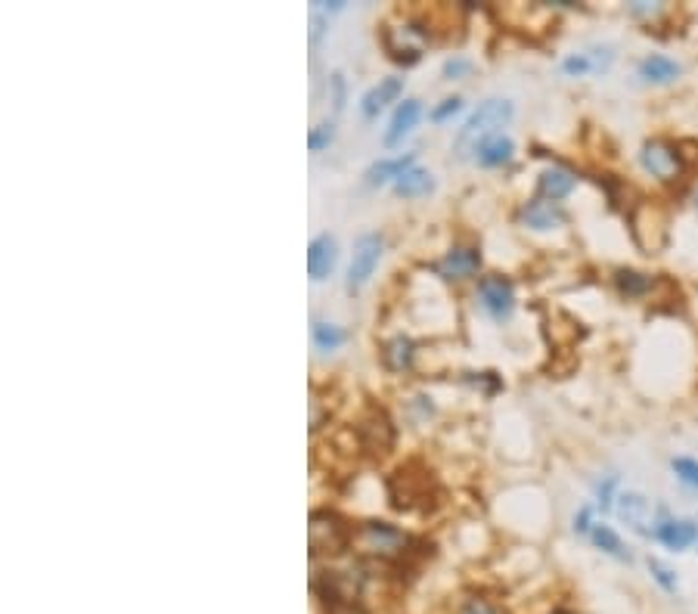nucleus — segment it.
<instances>
[{"mask_svg":"<svg viewBox=\"0 0 698 614\" xmlns=\"http://www.w3.org/2000/svg\"><path fill=\"white\" fill-rule=\"evenodd\" d=\"M692 202H695V208H698V190H695V199H692Z\"/></svg>","mask_w":698,"mask_h":614,"instance_id":"nucleus-35","label":"nucleus"},{"mask_svg":"<svg viewBox=\"0 0 698 614\" xmlns=\"http://www.w3.org/2000/svg\"><path fill=\"white\" fill-rule=\"evenodd\" d=\"M426 41H429V28L419 25V22H407V25L385 28L382 32V44H385L388 56L401 66H416Z\"/></svg>","mask_w":698,"mask_h":614,"instance_id":"nucleus-6","label":"nucleus"},{"mask_svg":"<svg viewBox=\"0 0 698 614\" xmlns=\"http://www.w3.org/2000/svg\"><path fill=\"white\" fill-rule=\"evenodd\" d=\"M649 571H652V580L658 583V587L664 590V593H677L680 590V583H677V574L667 568L664 562H658V559H649Z\"/></svg>","mask_w":698,"mask_h":614,"instance_id":"nucleus-27","label":"nucleus"},{"mask_svg":"<svg viewBox=\"0 0 698 614\" xmlns=\"http://www.w3.org/2000/svg\"><path fill=\"white\" fill-rule=\"evenodd\" d=\"M404 94V78H398V75H391V78H382L379 84H373L367 94H363V100H360V112H363V118H376L388 103H394Z\"/></svg>","mask_w":698,"mask_h":614,"instance_id":"nucleus-16","label":"nucleus"},{"mask_svg":"<svg viewBox=\"0 0 698 614\" xmlns=\"http://www.w3.org/2000/svg\"><path fill=\"white\" fill-rule=\"evenodd\" d=\"M435 190V180H432V174L429 171H422V168H410V171H404L398 180H394V193L398 196H404V199H416V196H429Z\"/></svg>","mask_w":698,"mask_h":614,"instance_id":"nucleus-23","label":"nucleus"},{"mask_svg":"<svg viewBox=\"0 0 698 614\" xmlns=\"http://www.w3.org/2000/svg\"><path fill=\"white\" fill-rule=\"evenodd\" d=\"M515 156V143L506 134H491L488 140H481L475 149V162L484 168H500L506 162H512Z\"/></svg>","mask_w":698,"mask_h":614,"instance_id":"nucleus-20","label":"nucleus"},{"mask_svg":"<svg viewBox=\"0 0 698 614\" xmlns=\"http://www.w3.org/2000/svg\"><path fill=\"white\" fill-rule=\"evenodd\" d=\"M680 63L671 56H661V53H649L640 59V66H636V75H640L646 84H671L680 78Z\"/></svg>","mask_w":698,"mask_h":614,"instance_id":"nucleus-18","label":"nucleus"},{"mask_svg":"<svg viewBox=\"0 0 698 614\" xmlns=\"http://www.w3.org/2000/svg\"><path fill=\"white\" fill-rule=\"evenodd\" d=\"M481 270V252L478 249H469V245H457V249H450L438 264H435V273L444 276V280H469V276H475Z\"/></svg>","mask_w":698,"mask_h":614,"instance_id":"nucleus-12","label":"nucleus"},{"mask_svg":"<svg viewBox=\"0 0 698 614\" xmlns=\"http://www.w3.org/2000/svg\"><path fill=\"white\" fill-rule=\"evenodd\" d=\"M354 435H357L360 450H367V453H373V456H385V453L391 450V444H394L391 419H388L382 410H376V407L357 422V432H354Z\"/></svg>","mask_w":698,"mask_h":614,"instance_id":"nucleus-8","label":"nucleus"},{"mask_svg":"<svg viewBox=\"0 0 698 614\" xmlns=\"http://www.w3.org/2000/svg\"><path fill=\"white\" fill-rule=\"evenodd\" d=\"M574 187H578V177H574L568 168L562 165H553V168H546L537 180V193L540 199H550V202H559L565 196L574 193Z\"/></svg>","mask_w":698,"mask_h":614,"instance_id":"nucleus-17","label":"nucleus"},{"mask_svg":"<svg viewBox=\"0 0 698 614\" xmlns=\"http://www.w3.org/2000/svg\"><path fill=\"white\" fill-rule=\"evenodd\" d=\"M354 546L363 556H373L379 562H394V559H404L410 552V537L401 528L388 525V521H363L354 531Z\"/></svg>","mask_w":698,"mask_h":614,"instance_id":"nucleus-2","label":"nucleus"},{"mask_svg":"<svg viewBox=\"0 0 698 614\" xmlns=\"http://www.w3.org/2000/svg\"><path fill=\"white\" fill-rule=\"evenodd\" d=\"M391 484H404V490H391V500L398 509H413L416 503L429 500V472H413L410 466L391 475Z\"/></svg>","mask_w":698,"mask_h":614,"instance_id":"nucleus-11","label":"nucleus"},{"mask_svg":"<svg viewBox=\"0 0 698 614\" xmlns=\"http://www.w3.org/2000/svg\"><path fill=\"white\" fill-rule=\"evenodd\" d=\"M615 286L624 298H643L646 292H652V276L636 273V270H618Z\"/></svg>","mask_w":698,"mask_h":614,"instance_id":"nucleus-25","label":"nucleus"},{"mask_svg":"<svg viewBox=\"0 0 698 614\" xmlns=\"http://www.w3.org/2000/svg\"><path fill=\"white\" fill-rule=\"evenodd\" d=\"M590 540H593V546H596V549H602V552H605V556L621 559V562H627V559H630V552L624 549L621 537H618L609 525H593Z\"/></svg>","mask_w":698,"mask_h":614,"instance_id":"nucleus-24","label":"nucleus"},{"mask_svg":"<svg viewBox=\"0 0 698 614\" xmlns=\"http://www.w3.org/2000/svg\"><path fill=\"white\" fill-rule=\"evenodd\" d=\"M469 72V59H460V56H453V59H447L444 63V78H460V75H466Z\"/></svg>","mask_w":698,"mask_h":614,"instance_id":"nucleus-32","label":"nucleus"},{"mask_svg":"<svg viewBox=\"0 0 698 614\" xmlns=\"http://www.w3.org/2000/svg\"><path fill=\"white\" fill-rule=\"evenodd\" d=\"M615 63V50L612 47H587L578 53H568L562 59V72L568 78H590V75H602L609 72Z\"/></svg>","mask_w":698,"mask_h":614,"instance_id":"nucleus-10","label":"nucleus"},{"mask_svg":"<svg viewBox=\"0 0 698 614\" xmlns=\"http://www.w3.org/2000/svg\"><path fill=\"white\" fill-rule=\"evenodd\" d=\"M332 137H336V125H332V121H323V125H317V128L308 134V146H311V152L326 149V146L332 143Z\"/></svg>","mask_w":698,"mask_h":614,"instance_id":"nucleus-30","label":"nucleus"},{"mask_svg":"<svg viewBox=\"0 0 698 614\" xmlns=\"http://www.w3.org/2000/svg\"><path fill=\"white\" fill-rule=\"evenodd\" d=\"M382 249H385V239L379 233H363L354 242V252H351V264H348V276H345V289L354 295L363 286L370 283V276L376 273L379 261H382Z\"/></svg>","mask_w":698,"mask_h":614,"instance_id":"nucleus-5","label":"nucleus"},{"mask_svg":"<svg viewBox=\"0 0 698 614\" xmlns=\"http://www.w3.org/2000/svg\"><path fill=\"white\" fill-rule=\"evenodd\" d=\"M655 540L671 549V552H683L689 549L692 543H698V528L692 525V521L686 518H664L661 525L655 528Z\"/></svg>","mask_w":698,"mask_h":614,"instance_id":"nucleus-15","label":"nucleus"},{"mask_svg":"<svg viewBox=\"0 0 698 614\" xmlns=\"http://www.w3.org/2000/svg\"><path fill=\"white\" fill-rule=\"evenodd\" d=\"M336 239H332L329 233H320L311 239L308 245V273H311V280L314 283H323L326 276L332 273V267H336Z\"/></svg>","mask_w":698,"mask_h":614,"instance_id":"nucleus-14","label":"nucleus"},{"mask_svg":"<svg viewBox=\"0 0 698 614\" xmlns=\"http://www.w3.org/2000/svg\"><path fill=\"white\" fill-rule=\"evenodd\" d=\"M640 165L649 177H655L661 183H677L686 174V156L680 152V146L671 140H661V137L643 143Z\"/></svg>","mask_w":698,"mask_h":614,"instance_id":"nucleus-4","label":"nucleus"},{"mask_svg":"<svg viewBox=\"0 0 698 614\" xmlns=\"http://www.w3.org/2000/svg\"><path fill=\"white\" fill-rule=\"evenodd\" d=\"M522 224L525 227H531V230H540V233H546V230H559L562 224H565V211L559 208V202H550V199H531L525 208H522Z\"/></svg>","mask_w":698,"mask_h":614,"instance_id":"nucleus-13","label":"nucleus"},{"mask_svg":"<svg viewBox=\"0 0 698 614\" xmlns=\"http://www.w3.org/2000/svg\"><path fill=\"white\" fill-rule=\"evenodd\" d=\"M627 10H630L633 16H646V19H652V16H658L664 7H661V4H646V0H636V4H630Z\"/></svg>","mask_w":698,"mask_h":614,"instance_id":"nucleus-34","label":"nucleus"},{"mask_svg":"<svg viewBox=\"0 0 698 614\" xmlns=\"http://www.w3.org/2000/svg\"><path fill=\"white\" fill-rule=\"evenodd\" d=\"M460 109H463V100H460V97H447V100H441V103L432 109V121H435V125H444V121L453 118Z\"/></svg>","mask_w":698,"mask_h":614,"instance_id":"nucleus-31","label":"nucleus"},{"mask_svg":"<svg viewBox=\"0 0 698 614\" xmlns=\"http://www.w3.org/2000/svg\"><path fill=\"white\" fill-rule=\"evenodd\" d=\"M326 97L332 103V112H342L345 109V100H348V84L339 72H332L329 81H326Z\"/></svg>","mask_w":698,"mask_h":614,"instance_id":"nucleus-28","label":"nucleus"},{"mask_svg":"<svg viewBox=\"0 0 698 614\" xmlns=\"http://www.w3.org/2000/svg\"><path fill=\"white\" fill-rule=\"evenodd\" d=\"M478 301L497 323H503L515 311V286L500 273L481 276V280H478Z\"/></svg>","mask_w":698,"mask_h":614,"instance_id":"nucleus-7","label":"nucleus"},{"mask_svg":"<svg viewBox=\"0 0 698 614\" xmlns=\"http://www.w3.org/2000/svg\"><path fill=\"white\" fill-rule=\"evenodd\" d=\"M621 521L643 537H655V528L661 525V521H655V506L643 497V494H633V490H627V494H618V503H615Z\"/></svg>","mask_w":698,"mask_h":614,"instance_id":"nucleus-9","label":"nucleus"},{"mask_svg":"<svg viewBox=\"0 0 698 614\" xmlns=\"http://www.w3.org/2000/svg\"><path fill=\"white\" fill-rule=\"evenodd\" d=\"M416 165V152H407V156H394V159H379L370 171H367V183L370 187H382V183H394L404 171H410Z\"/></svg>","mask_w":698,"mask_h":614,"instance_id":"nucleus-22","label":"nucleus"},{"mask_svg":"<svg viewBox=\"0 0 698 614\" xmlns=\"http://www.w3.org/2000/svg\"><path fill=\"white\" fill-rule=\"evenodd\" d=\"M413 357H416V345L407 339V335H394V339H388V342L382 345V363L388 366L391 373L410 370Z\"/></svg>","mask_w":698,"mask_h":614,"instance_id":"nucleus-21","label":"nucleus"},{"mask_svg":"<svg viewBox=\"0 0 698 614\" xmlns=\"http://www.w3.org/2000/svg\"><path fill=\"white\" fill-rule=\"evenodd\" d=\"M308 543H311V556H339L354 543V531L348 521L332 512V509H317L311 512L308 521Z\"/></svg>","mask_w":698,"mask_h":614,"instance_id":"nucleus-3","label":"nucleus"},{"mask_svg":"<svg viewBox=\"0 0 698 614\" xmlns=\"http://www.w3.org/2000/svg\"><path fill=\"white\" fill-rule=\"evenodd\" d=\"M422 115V103L419 100H404L398 109H394L391 121H388V131H385V146H398L413 128H416V121Z\"/></svg>","mask_w":698,"mask_h":614,"instance_id":"nucleus-19","label":"nucleus"},{"mask_svg":"<svg viewBox=\"0 0 698 614\" xmlns=\"http://www.w3.org/2000/svg\"><path fill=\"white\" fill-rule=\"evenodd\" d=\"M311 335H314V345H317L323 354L336 351V348H342V345L348 342V332H345L342 326H336V323H323V320H317V323H314Z\"/></svg>","mask_w":698,"mask_h":614,"instance_id":"nucleus-26","label":"nucleus"},{"mask_svg":"<svg viewBox=\"0 0 698 614\" xmlns=\"http://www.w3.org/2000/svg\"><path fill=\"white\" fill-rule=\"evenodd\" d=\"M671 469H674V475H677L683 484L698 487V459H692V456H674V459H671Z\"/></svg>","mask_w":698,"mask_h":614,"instance_id":"nucleus-29","label":"nucleus"},{"mask_svg":"<svg viewBox=\"0 0 698 614\" xmlns=\"http://www.w3.org/2000/svg\"><path fill=\"white\" fill-rule=\"evenodd\" d=\"M512 112H515V109H512L509 100H484V103L469 115L466 125L460 128L457 146H453V152H457V159L475 156L478 143L488 140L491 134H500V128L509 125Z\"/></svg>","mask_w":698,"mask_h":614,"instance_id":"nucleus-1","label":"nucleus"},{"mask_svg":"<svg viewBox=\"0 0 698 614\" xmlns=\"http://www.w3.org/2000/svg\"><path fill=\"white\" fill-rule=\"evenodd\" d=\"M460 614H500L488 599H469L463 608H460Z\"/></svg>","mask_w":698,"mask_h":614,"instance_id":"nucleus-33","label":"nucleus"}]
</instances>
